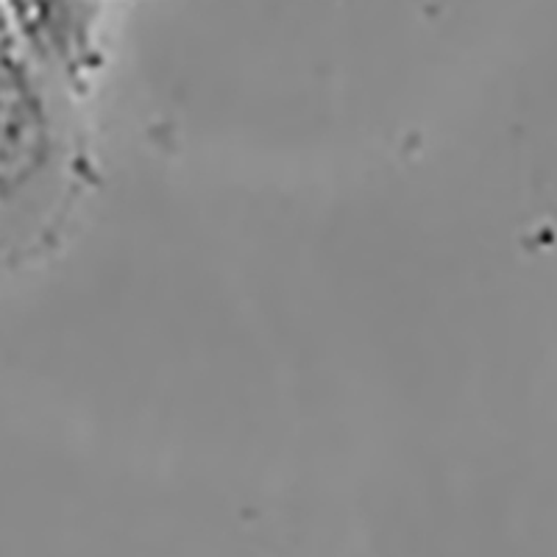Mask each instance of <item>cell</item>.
Segmentation results:
<instances>
[{
  "label": "cell",
  "instance_id": "obj_1",
  "mask_svg": "<svg viewBox=\"0 0 557 557\" xmlns=\"http://www.w3.org/2000/svg\"><path fill=\"white\" fill-rule=\"evenodd\" d=\"M51 153V121L20 70H0V190L26 184Z\"/></svg>",
  "mask_w": 557,
  "mask_h": 557
},
{
  "label": "cell",
  "instance_id": "obj_2",
  "mask_svg": "<svg viewBox=\"0 0 557 557\" xmlns=\"http://www.w3.org/2000/svg\"><path fill=\"white\" fill-rule=\"evenodd\" d=\"M9 17L42 59L78 70L92 51L96 7L89 0H7Z\"/></svg>",
  "mask_w": 557,
  "mask_h": 557
}]
</instances>
